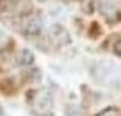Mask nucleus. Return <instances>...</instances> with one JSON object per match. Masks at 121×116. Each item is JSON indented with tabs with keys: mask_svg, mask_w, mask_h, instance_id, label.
<instances>
[{
	"mask_svg": "<svg viewBox=\"0 0 121 116\" xmlns=\"http://www.w3.org/2000/svg\"><path fill=\"white\" fill-rule=\"evenodd\" d=\"M39 2H45V0H39Z\"/></svg>",
	"mask_w": 121,
	"mask_h": 116,
	"instance_id": "nucleus-9",
	"label": "nucleus"
},
{
	"mask_svg": "<svg viewBox=\"0 0 121 116\" xmlns=\"http://www.w3.org/2000/svg\"><path fill=\"white\" fill-rule=\"evenodd\" d=\"M19 5V0H0V10L2 12H12Z\"/></svg>",
	"mask_w": 121,
	"mask_h": 116,
	"instance_id": "nucleus-5",
	"label": "nucleus"
},
{
	"mask_svg": "<svg viewBox=\"0 0 121 116\" xmlns=\"http://www.w3.org/2000/svg\"><path fill=\"white\" fill-rule=\"evenodd\" d=\"M49 37L56 42V44H59V46L71 44V37H69L67 30L64 27H60V25H52L49 29Z\"/></svg>",
	"mask_w": 121,
	"mask_h": 116,
	"instance_id": "nucleus-2",
	"label": "nucleus"
},
{
	"mask_svg": "<svg viewBox=\"0 0 121 116\" xmlns=\"http://www.w3.org/2000/svg\"><path fill=\"white\" fill-rule=\"evenodd\" d=\"M17 64L19 66H32L34 64V54L30 52L29 49H22L17 56Z\"/></svg>",
	"mask_w": 121,
	"mask_h": 116,
	"instance_id": "nucleus-4",
	"label": "nucleus"
},
{
	"mask_svg": "<svg viewBox=\"0 0 121 116\" xmlns=\"http://www.w3.org/2000/svg\"><path fill=\"white\" fill-rule=\"evenodd\" d=\"M34 108H35V111H39V113H49V111L52 109V98H51L47 93H40V94L35 98Z\"/></svg>",
	"mask_w": 121,
	"mask_h": 116,
	"instance_id": "nucleus-3",
	"label": "nucleus"
},
{
	"mask_svg": "<svg viewBox=\"0 0 121 116\" xmlns=\"http://www.w3.org/2000/svg\"><path fill=\"white\" fill-rule=\"evenodd\" d=\"M113 51H114V54H116V56H119V57H121V39L114 44V49H113Z\"/></svg>",
	"mask_w": 121,
	"mask_h": 116,
	"instance_id": "nucleus-7",
	"label": "nucleus"
},
{
	"mask_svg": "<svg viewBox=\"0 0 121 116\" xmlns=\"http://www.w3.org/2000/svg\"><path fill=\"white\" fill-rule=\"evenodd\" d=\"M66 2H69V4H71V2H74V0H66Z\"/></svg>",
	"mask_w": 121,
	"mask_h": 116,
	"instance_id": "nucleus-8",
	"label": "nucleus"
},
{
	"mask_svg": "<svg viewBox=\"0 0 121 116\" xmlns=\"http://www.w3.org/2000/svg\"><path fill=\"white\" fill-rule=\"evenodd\" d=\"M98 116H121V113H119V109L118 108H106V109H103L101 113H98Z\"/></svg>",
	"mask_w": 121,
	"mask_h": 116,
	"instance_id": "nucleus-6",
	"label": "nucleus"
},
{
	"mask_svg": "<svg viewBox=\"0 0 121 116\" xmlns=\"http://www.w3.org/2000/svg\"><path fill=\"white\" fill-rule=\"evenodd\" d=\"M20 30L24 35H39L42 32V19L39 13H27L20 20Z\"/></svg>",
	"mask_w": 121,
	"mask_h": 116,
	"instance_id": "nucleus-1",
	"label": "nucleus"
}]
</instances>
